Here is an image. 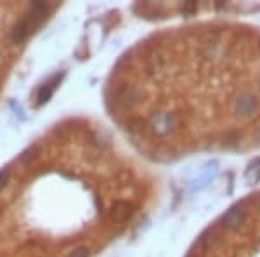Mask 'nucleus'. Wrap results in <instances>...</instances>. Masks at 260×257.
Here are the masks:
<instances>
[{
    "label": "nucleus",
    "mask_w": 260,
    "mask_h": 257,
    "mask_svg": "<svg viewBox=\"0 0 260 257\" xmlns=\"http://www.w3.org/2000/svg\"><path fill=\"white\" fill-rule=\"evenodd\" d=\"M56 4H0V92L21 50Z\"/></svg>",
    "instance_id": "f03ea898"
},
{
    "label": "nucleus",
    "mask_w": 260,
    "mask_h": 257,
    "mask_svg": "<svg viewBox=\"0 0 260 257\" xmlns=\"http://www.w3.org/2000/svg\"><path fill=\"white\" fill-rule=\"evenodd\" d=\"M141 184L111 139L71 120L0 170V257H90L141 209Z\"/></svg>",
    "instance_id": "f257e3e1"
}]
</instances>
